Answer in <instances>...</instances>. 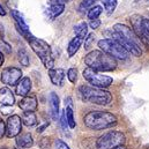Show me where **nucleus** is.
I'll return each instance as SVG.
<instances>
[{
  "label": "nucleus",
  "instance_id": "1",
  "mask_svg": "<svg viewBox=\"0 0 149 149\" xmlns=\"http://www.w3.org/2000/svg\"><path fill=\"white\" fill-rule=\"evenodd\" d=\"M111 33L110 37L118 42L120 45H123L131 54L135 57H141L142 50H141V40L136 36L134 30L126 24L117 23L113 27V31Z\"/></svg>",
  "mask_w": 149,
  "mask_h": 149
},
{
  "label": "nucleus",
  "instance_id": "2",
  "mask_svg": "<svg viewBox=\"0 0 149 149\" xmlns=\"http://www.w3.org/2000/svg\"><path fill=\"white\" fill-rule=\"evenodd\" d=\"M117 117L108 111H90L83 117V124L93 131L111 128L117 125Z\"/></svg>",
  "mask_w": 149,
  "mask_h": 149
},
{
  "label": "nucleus",
  "instance_id": "3",
  "mask_svg": "<svg viewBox=\"0 0 149 149\" xmlns=\"http://www.w3.org/2000/svg\"><path fill=\"white\" fill-rule=\"evenodd\" d=\"M84 63L88 67L98 72H111L117 67L116 58L102 50L90 51L84 57Z\"/></svg>",
  "mask_w": 149,
  "mask_h": 149
},
{
  "label": "nucleus",
  "instance_id": "4",
  "mask_svg": "<svg viewBox=\"0 0 149 149\" xmlns=\"http://www.w3.org/2000/svg\"><path fill=\"white\" fill-rule=\"evenodd\" d=\"M79 95L83 102L93 103L97 105H109L112 102V95L105 88H97L94 86H81L79 88Z\"/></svg>",
  "mask_w": 149,
  "mask_h": 149
},
{
  "label": "nucleus",
  "instance_id": "5",
  "mask_svg": "<svg viewBox=\"0 0 149 149\" xmlns=\"http://www.w3.org/2000/svg\"><path fill=\"white\" fill-rule=\"evenodd\" d=\"M29 45L31 47V50L38 56V58L40 59V61L43 63V65L45 66V68L51 70L54 66V58L52 54V49L49 45L47 42H45L44 39H39L35 36L29 40Z\"/></svg>",
  "mask_w": 149,
  "mask_h": 149
},
{
  "label": "nucleus",
  "instance_id": "6",
  "mask_svg": "<svg viewBox=\"0 0 149 149\" xmlns=\"http://www.w3.org/2000/svg\"><path fill=\"white\" fill-rule=\"evenodd\" d=\"M126 141V136L123 132L110 131L101 135L96 141L97 149H112L119 146H124Z\"/></svg>",
  "mask_w": 149,
  "mask_h": 149
},
{
  "label": "nucleus",
  "instance_id": "7",
  "mask_svg": "<svg viewBox=\"0 0 149 149\" xmlns=\"http://www.w3.org/2000/svg\"><path fill=\"white\" fill-rule=\"evenodd\" d=\"M98 47L104 51L105 53L112 56L116 59H120V60H126L130 56V52L123 46L120 45L118 42H116L112 38H103L101 40H98Z\"/></svg>",
  "mask_w": 149,
  "mask_h": 149
},
{
  "label": "nucleus",
  "instance_id": "8",
  "mask_svg": "<svg viewBox=\"0 0 149 149\" xmlns=\"http://www.w3.org/2000/svg\"><path fill=\"white\" fill-rule=\"evenodd\" d=\"M83 77L94 87H97V88H108L110 87L113 82L111 76H108V75H103L101 74L98 71H95L90 67H87L84 71H83Z\"/></svg>",
  "mask_w": 149,
  "mask_h": 149
},
{
  "label": "nucleus",
  "instance_id": "9",
  "mask_svg": "<svg viewBox=\"0 0 149 149\" xmlns=\"http://www.w3.org/2000/svg\"><path fill=\"white\" fill-rule=\"evenodd\" d=\"M22 79V71L17 67H6L1 71L0 80L6 86H16Z\"/></svg>",
  "mask_w": 149,
  "mask_h": 149
},
{
  "label": "nucleus",
  "instance_id": "10",
  "mask_svg": "<svg viewBox=\"0 0 149 149\" xmlns=\"http://www.w3.org/2000/svg\"><path fill=\"white\" fill-rule=\"evenodd\" d=\"M22 130V119L17 114H13L7 119L6 123V136L16 138Z\"/></svg>",
  "mask_w": 149,
  "mask_h": 149
},
{
  "label": "nucleus",
  "instance_id": "11",
  "mask_svg": "<svg viewBox=\"0 0 149 149\" xmlns=\"http://www.w3.org/2000/svg\"><path fill=\"white\" fill-rule=\"evenodd\" d=\"M142 19H143V16H141L139 14H134V15L131 16L130 20H131V23H132L134 33L136 34V36L141 40V43L145 44L146 46H149V38L146 35V31H145V28H143V23H142Z\"/></svg>",
  "mask_w": 149,
  "mask_h": 149
},
{
  "label": "nucleus",
  "instance_id": "12",
  "mask_svg": "<svg viewBox=\"0 0 149 149\" xmlns=\"http://www.w3.org/2000/svg\"><path fill=\"white\" fill-rule=\"evenodd\" d=\"M37 100L34 96H26L19 102V108L23 112H35L37 110Z\"/></svg>",
  "mask_w": 149,
  "mask_h": 149
},
{
  "label": "nucleus",
  "instance_id": "13",
  "mask_svg": "<svg viewBox=\"0 0 149 149\" xmlns=\"http://www.w3.org/2000/svg\"><path fill=\"white\" fill-rule=\"evenodd\" d=\"M0 103L3 107H13L15 103V96L8 87L0 89Z\"/></svg>",
  "mask_w": 149,
  "mask_h": 149
},
{
  "label": "nucleus",
  "instance_id": "14",
  "mask_svg": "<svg viewBox=\"0 0 149 149\" xmlns=\"http://www.w3.org/2000/svg\"><path fill=\"white\" fill-rule=\"evenodd\" d=\"M59 97L56 93H50L49 95V107H50V114L53 120L58 119L59 116Z\"/></svg>",
  "mask_w": 149,
  "mask_h": 149
},
{
  "label": "nucleus",
  "instance_id": "15",
  "mask_svg": "<svg viewBox=\"0 0 149 149\" xmlns=\"http://www.w3.org/2000/svg\"><path fill=\"white\" fill-rule=\"evenodd\" d=\"M30 90H31V80L28 76L22 77L19 81V83L16 84V94L19 96L26 97V96H28Z\"/></svg>",
  "mask_w": 149,
  "mask_h": 149
},
{
  "label": "nucleus",
  "instance_id": "16",
  "mask_svg": "<svg viewBox=\"0 0 149 149\" xmlns=\"http://www.w3.org/2000/svg\"><path fill=\"white\" fill-rule=\"evenodd\" d=\"M65 75H66L65 71L61 70V68H51V70H49L50 80L54 86L61 87L63 83H64V80H65Z\"/></svg>",
  "mask_w": 149,
  "mask_h": 149
},
{
  "label": "nucleus",
  "instance_id": "17",
  "mask_svg": "<svg viewBox=\"0 0 149 149\" xmlns=\"http://www.w3.org/2000/svg\"><path fill=\"white\" fill-rule=\"evenodd\" d=\"M16 145L21 148H31L34 146V139L31 133H22L16 136Z\"/></svg>",
  "mask_w": 149,
  "mask_h": 149
},
{
  "label": "nucleus",
  "instance_id": "18",
  "mask_svg": "<svg viewBox=\"0 0 149 149\" xmlns=\"http://www.w3.org/2000/svg\"><path fill=\"white\" fill-rule=\"evenodd\" d=\"M10 14H12L14 21H15V27H17V28H20L21 30H24V31H30V30H29V26L27 24V22H26L23 15H22L19 10L12 9V10H10Z\"/></svg>",
  "mask_w": 149,
  "mask_h": 149
},
{
  "label": "nucleus",
  "instance_id": "19",
  "mask_svg": "<svg viewBox=\"0 0 149 149\" xmlns=\"http://www.w3.org/2000/svg\"><path fill=\"white\" fill-rule=\"evenodd\" d=\"M83 40H84V38L80 37V36H75V37L68 43V46H67L68 57H73L75 53L79 51V49L81 47Z\"/></svg>",
  "mask_w": 149,
  "mask_h": 149
},
{
  "label": "nucleus",
  "instance_id": "20",
  "mask_svg": "<svg viewBox=\"0 0 149 149\" xmlns=\"http://www.w3.org/2000/svg\"><path fill=\"white\" fill-rule=\"evenodd\" d=\"M65 9V5L63 2L60 3H56V5H51L49 8H47V14H49V17L51 20L56 19L57 16H59Z\"/></svg>",
  "mask_w": 149,
  "mask_h": 149
},
{
  "label": "nucleus",
  "instance_id": "21",
  "mask_svg": "<svg viewBox=\"0 0 149 149\" xmlns=\"http://www.w3.org/2000/svg\"><path fill=\"white\" fill-rule=\"evenodd\" d=\"M21 119H22V124H24L28 127H33L37 124V117L35 112H23Z\"/></svg>",
  "mask_w": 149,
  "mask_h": 149
},
{
  "label": "nucleus",
  "instance_id": "22",
  "mask_svg": "<svg viewBox=\"0 0 149 149\" xmlns=\"http://www.w3.org/2000/svg\"><path fill=\"white\" fill-rule=\"evenodd\" d=\"M74 33L75 36L86 38V36L88 35V24L86 22H81V23L76 24L74 27Z\"/></svg>",
  "mask_w": 149,
  "mask_h": 149
},
{
  "label": "nucleus",
  "instance_id": "23",
  "mask_svg": "<svg viewBox=\"0 0 149 149\" xmlns=\"http://www.w3.org/2000/svg\"><path fill=\"white\" fill-rule=\"evenodd\" d=\"M17 59L20 61V64L24 67L29 66V56H28V52L26 49H20L19 52H17Z\"/></svg>",
  "mask_w": 149,
  "mask_h": 149
},
{
  "label": "nucleus",
  "instance_id": "24",
  "mask_svg": "<svg viewBox=\"0 0 149 149\" xmlns=\"http://www.w3.org/2000/svg\"><path fill=\"white\" fill-rule=\"evenodd\" d=\"M97 0H82L79 5V12L80 13H84L87 10H89L91 7L95 6Z\"/></svg>",
  "mask_w": 149,
  "mask_h": 149
},
{
  "label": "nucleus",
  "instance_id": "25",
  "mask_svg": "<svg viewBox=\"0 0 149 149\" xmlns=\"http://www.w3.org/2000/svg\"><path fill=\"white\" fill-rule=\"evenodd\" d=\"M66 118H67V123H68V127L70 128H74L76 126L74 119V113H73V108L72 105L66 107Z\"/></svg>",
  "mask_w": 149,
  "mask_h": 149
},
{
  "label": "nucleus",
  "instance_id": "26",
  "mask_svg": "<svg viewBox=\"0 0 149 149\" xmlns=\"http://www.w3.org/2000/svg\"><path fill=\"white\" fill-rule=\"evenodd\" d=\"M102 2H103L105 12L108 14H112L118 5V0H102Z\"/></svg>",
  "mask_w": 149,
  "mask_h": 149
},
{
  "label": "nucleus",
  "instance_id": "27",
  "mask_svg": "<svg viewBox=\"0 0 149 149\" xmlns=\"http://www.w3.org/2000/svg\"><path fill=\"white\" fill-rule=\"evenodd\" d=\"M102 12H103V8H102L101 6H94V7H91V8L88 10V13H87L88 19H90V20L98 19V16L102 14Z\"/></svg>",
  "mask_w": 149,
  "mask_h": 149
},
{
  "label": "nucleus",
  "instance_id": "28",
  "mask_svg": "<svg viewBox=\"0 0 149 149\" xmlns=\"http://www.w3.org/2000/svg\"><path fill=\"white\" fill-rule=\"evenodd\" d=\"M67 77H68L70 82L75 83L77 81V70L76 68H70L67 71Z\"/></svg>",
  "mask_w": 149,
  "mask_h": 149
},
{
  "label": "nucleus",
  "instance_id": "29",
  "mask_svg": "<svg viewBox=\"0 0 149 149\" xmlns=\"http://www.w3.org/2000/svg\"><path fill=\"white\" fill-rule=\"evenodd\" d=\"M0 49H1V52L3 51L6 54H9V53L12 52V47H10V45H9L7 42H5L3 39H0Z\"/></svg>",
  "mask_w": 149,
  "mask_h": 149
},
{
  "label": "nucleus",
  "instance_id": "30",
  "mask_svg": "<svg viewBox=\"0 0 149 149\" xmlns=\"http://www.w3.org/2000/svg\"><path fill=\"white\" fill-rule=\"evenodd\" d=\"M94 42H95V35L94 34H89L87 37L84 38V49L88 50L91 46V44H94Z\"/></svg>",
  "mask_w": 149,
  "mask_h": 149
},
{
  "label": "nucleus",
  "instance_id": "31",
  "mask_svg": "<svg viewBox=\"0 0 149 149\" xmlns=\"http://www.w3.org/2000/svg\"><path fill=\"white\" fill-rule=\"evenodd\" d=\"M39 147H40V149H50V147H51L50 139L49 138H43L39 142Z\"/></svg>",
  "mask_w": 149,
  "mask_h": 149
},
{
  "label": "nucleus",
  "instance_id": "32",
  "mask_svg": "<svg viewBox=\"0 0 149 149\" xmlns=\"http://www.w3.org/2000/svg\"><path fill=\"white\" fill-rule=\"evenodd\" d=\"M60 125L63 127V130H66L67 126H68V123H67V118H66V110L61 112V117H60Z\"/></svg>",
  "mask_w": 149,
  "mask_h": 149
},
{
  "label": "nucleus",
  "instance_id": "33",
  "mask_svg": "<svg viewBox=\"0 0 149 149\" xmlns=\"http://www.w3.org/2000/svg\"><path fill=\"white\" fill-rule=\"evenodd\" d=\"M56 149H71V148L68 147V145L66 142H64L60 139H57L56 140Z\"/></svg>",
  "mask_w": 149,
  "mask_h": 149
},
{
  "label": "nucleus",
  "instance_id": "34",
  "mask_svg": "<svg viewBox=\"0 0 149 149\" xmlns=\"http://www.w3.org/2000/svg\"><path fill=\"white\" fill-rule=\"evenodd\" d=\"M100 26H101V21L98 19L90 20V22H89V27L91 29H97V28H100Z\"/></svg>",
  "mask_w": 149,
  "mask_h": 149
},
{
  "label": "nucleus",
  "instance_id": "35",
  "mask_svg": "<svg viewBox=\"0 0 149 149\" xmlns=\"http://www.w3.org/2000/svg\"><path fill=\"white\" fill-rule=\"evenodd\" d=\"M3 135H6V124L2 119H0V139H2Z\"/></svg>",
  "mask_w": 149,
  "mask_h": 149
},
{
  "label": "nucleus",
  "instance_id": "36",
  "mask_svg": "<svg viewBox=\"0 0 149 149\" xmlns=\"http://www.w3.org/2000/svg\"><path fill=\"white\" fill-rule=\"evenodd\" d=\"M142 23H143V28H145V31H146V35L149 38V19L143 17L142 19Z\"/></svg>",
  "mask_w": 149,
  "mask_h": 149
},
{
  "label": "nucleus",
  "instance_id": "37",
  "mask_svg": "<svg viewBox=\"0 0 149 149\" xmlns=\"http://www.w3.org/2000/svg\"><path fill=\"white\" fill-rule=\"evenodd\" d=\"M3 61H5V56H3V53L0 51V66L3 64Z\"/></svg>",
  "mask_w": 149,
  "mask_h": 149
},
{
  "label": "nucleus",
  "instance_id": "38",
  "mask_svg": "<svg viewBox=\"0 0 149 149\" xmlns=\"http://www.w3.org/2000/svg\"><path fill=\"white\" fill-rule=\"evenodd\" d=\"M0 15H1V16H5V15H6V10L3 9V7H2L1 5H0Z\"/></svg>",
  "mask_w": 149,
  "mask_h": 149
},
{
  "label": "nucleus",
  "instance_id": "39",
  "mask_svg": "<svg viewBox=\"0 0 149 149\" xmlns=\"http://www.w3.org/2000/svg\"><path fill=\"white\" fill-rule=\"evenodd\" d=\"M112 149H127L125 146H119V147H116V148H112Z\"/></svg>",
  "mask_w": 149,
  "mask_h": 149
},
{
  "label": "nucleus",
  "instance_id": "40",
  "mask_svg": "<svg viewBox=\"0 0 149 149\" xmlns=\"http://www.w3.org/2000/svg\"><path fill=\"white\" fill-rule=\"evenodd\" d=\"M61 1L65 3V2H70V1H72V0H61Z\"/></svg>",
  "mask_w": 149,
  "mask_h": 149
},
{
  "label": "nucleus",
  "instance_id": "41",
  "mask_svg": "<svg viewBox=\"0 0 149 149\" xmlns=\"http://www.w3.org/2000/svg\"><path fill=\"white\" fill-rule=\"evenodd\" d=\"M14 149H24V148H21V147H16V148H14Z\"/></svg>",
  "mask_w": 149,
  "mask_h": 149
},
{
  "label": "nucleus",
  "instance_id": "42",
  "mask_svg": "<svg viewBox=\"0 0 149 149\" xmlns=\"http://www.w3.org/2000/svg\"><path fill=\"white\" fill-rule=\"evenodd\" d=\"M0 149H7V148H5V147H2V148H0Z\"/></svg>",
  "mask_w": 149,
  "mask_h": 149
},
{
  "label": "nucleus",
  "instance_id": "43",
  "mask_svg": "<svg viewBox=\"0 0 149 149\" xmlns=\"http://www.w3.org/2000/svg\"><path fill=\"white\" fill-rule=\"evenodd\" d=\"M146 1H149V0H146Z\"/></svg>",
  "mask_w": 149,
  "mask_h": 149
}]
</instances>
